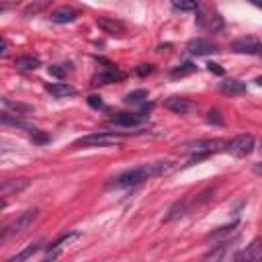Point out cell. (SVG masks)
<instances>
[{"label": "cell", "mask_w": 262, "mask_h": 262, "mask_svg": "<svg viewBox=\"0 0 262 262\" xmlns=\"http://www.w3.org/2000/svg\"><path fill=\"white\" fill-rule=\"evenodd\" d=\"M262 49V43L260 39L256 37H242V39H235L231 43V51L235 53H250V55H258Z\"/></svg>", "instance_id": "52a82bcc"}, {"label": "cell", "mask_w": 262, "mask_h": 262, "mask_svg": "<svg viewBox=\"0 0 262 262\" xmlns=\"http://www.w3.org/2000/svg\"><path fill=\"white\" fill-rule=\"evenodd\" d=\"M123 78H125V74H123L121 70L111 68V70H106V72L96 74V76L92 78V84H111V82H119V80H123Z\"/></svg>", "instance_id": "9a60e30c"}, {"label": "cell", "mask_w": 262, "mask_h": 262, "mask_svg": "<svg viewBox=\"0 0 262 262\" xmlns=\"http://www.w3.org/2000/svg\"><path fill=\"white\" fill-rule=\"evenodd\" d=\"M123 139L121 133H111V131H98V133H90L84 135L80 139L74 141V147H106V145H115Z\"/></svg>", "instance_id": "7a4b0ae2"}, {"label": "cell", "mask_w": 262, "mask_h": 262, "mask_svg": "<svg viewBox=\"0 0 262 262\" xmlns=\"http://www.w3.org/2000/svg\"><path fill=\"white\" fill-rule=\"evenodd\" d=\"M96 25H98V29H102V31L108 33V35H117V37H121V35L127 33L125 23L119 20V18H115V16H100V18H96Z\"/></svg>", "instance_id": "ba28073f"}, {"label": "cell", "mask_w": 262, "mask_h": 262, "mask_svg": "<svg viewBox=\"0 0 262 262\" xmlns=\"http://www.w3.org/2000/svg\"><path fill=\"white\" fill-rule=\"evenodd\" d=\"M172 6L176 10H182V12H192V10L199 8V2L196 0H174Z\"/></svg>", "instance_id": "603a6c76"}, {"label": "cell", "mask_w": 262, "mask_h": 262, "mask_svg": "<svg viewBox=\"0 0 262 262\" xmlns=\"http://www.w3.org/2000/svg\"><path fill=\"white\" fill-rule=\"evenodd\" d=\"M186 49L190 55H209L213 51H217L215 43H211L209 39H203V37H196V39H190L186 43Z\"/></svg>", "instance_id": "9c48e42d"}, {"label": "cell", "mask_w": 262, "mask_h": 262, "mask_svg": "<svg viewBox=\"0 0 262 262\" xmlns=\"http://www.w3.org/2000/svg\"><path fill=\"white\" fill-rule=\"evenodd\" d=\"M45 88H47V92H49V94H53V96H57V98L76 94L74 86H70V84H66V82H53V84H47Z\"/></svg>", "instance_id": "e0dca14e"}, {"label": "cell", "mask_w": 262, "mask_h": 262, "mask_svg": "<svg viewBox=\"0 0 262 262\" xmlns=\"http://www.w3.org/2000/svg\"><path fill=\"white\" fill-rule=\"evenodd\" d=\"M135 72H137L139 76H147V74L154 72V66H151V63H139V66L135 68Z\"/></svg>", "instance_id": "f546056e"}, {"label": "cell", "mask_w": 262, "mask_h": 262, "mask_svg": "<svg viewBox=\"0 0 262 262\" xmlns=\"http://www.w3.org/2000/svg\"><path fill=\"white\" fill-rule=\"evenodd\" d=\"M252 2H254V4H256V6H260V0H252Z\"/></svg>", "instance_id": "d590c367"}, {"label": "cell", "mask_w": 262, "mask_h": 262, "mask_svg": "<svg viewBox=\"0 0 262 262\" xmlns=\"http://www.w3.org/2000/svg\"><path fill=\"white\" fill-rule=\"evenodd\" d=\"M194 70H196V66H194L192 61H184L182 66H178V68H174V70H172V76H174V78H178V76L182 78V76H188V74H192Z\"/></svg>", "instance_id": "d4e9b609"}, {"label": "cell", "mask_w": 262, "mask_h": 262, "mask_svg": "<svg viewBox=\"0 0 262 262\" xmlns=\"http://www.w3.org/2000/svg\"><path fill=\"white\" fill-rule=\"evenodd\" d=\"M262 258V246H260V239H254L246 250H242V252H237L235 256H233V260H237V262H254V260H260Z\"/></svg>", "instance_id": "7c38bea8"}, {"label": "cell", "mask_w": 262, "mask_h": 262, "mask_svg": "<svg viewBox=\"0 0 262 262\" xmlns=\"http://www.w3.org/2000/svg\"><path fill=\"white\" fill-rule=\"evenodd\" d=\"M88 104H90L92 108H102V98H100L98 94H90V96H88Z\"/></svg>", "instance_id": "4dcf8cb0"}, {"label": "cell", "mask_w": 262, "mask_h": 262, "mask_svg": "<svg viewBox=\"0 0 262 262\" xmlns=\"http://www.w3.org/2000/svg\"><path fill=\"white\" fill-rule=\"evenodd\" d=\"M31 141L33 143H47L49 141V135L43 133V131H39V129H33L31 131Z\"/></svg>", "instance_id": "83f0119b"}, {"label": "cell", "mask_w": 262, "mask_h": 262, "mask_svg": "<svg viewBox=\"0 0 262 262\" xmlns=\"http://www.w3.org/2000/svg\"><path fill=\"white\" fill-rule=\"evenodd\" d=\"M139 115H131V113H117L111 117V123L115 125H123V127H131V125H137L139 123Z\"/></svg>", "instance_id": "ac0fdd59"}, {"label": "cell", "mask_w": 262, "mask_h": 262, "mask_svg": "<svg viewBox=\"0 0 262 262\" xmlns=\"http://www.w3.org/2000/svg\"><path fill=\"white\" fill-rule=\"evenodd\" d=\"M76 239H80V231H70V233H66L63 237H59L57 242H53L49 248H47V252H45V258L47 260H51V258H57L68 246H72Z\"/></svg>", "instance_id": "8992f818"}, {"label": "cell", "mask_w": 262, "mask_h": 262, "mask_svg": "<svg viewBox=\"0 0 262 262\" xmlns=\"http://www.w3.org/2000/svg\"><path fill=\"white\" fill-rule=\"evenodd\" d=\"M164 106H166L168 111L176 113V115H186V113L192 111L194 104H192L188 98H184V96H170V98L164 100Z\"/></svg>", "instance_id": "30bf717a"}, {"label": "cell", "mask_w": 262, "mask_h": 262, "mask_svg": "<svg viewBox=\"0 0 262 262\" xmlns=\"http://www.w3.org/2000/svg\"><path fill=\"white\" fill-rule=\"evenodd\" d=\"M252 149H254V135H250V133L237 135L235 139H231V141L227 143V151L233 154V156H237V158L248 156Z\"/></svg>", "instance_id": "277c9868"}, {"label": "cell", "mask_w": 262, "mask_h": 262, "mask_svg": "<svg viewBox=\"0 0 262 262\" xmlns=\"http://www.w3.org/2000/svg\"><path fill=\"white\" fill-rule=\"evenodd\" d=\"M237 225H239L237 221H233V223H229V225H223V227H219V229L211 231V233L207 235V239H213V242H223V239H227V237L235 235Z\"/></svg>", "instance_id": "2e32d148"}, {"label": "cell", "mask_w": 262, "mask_h": 262, "mask_svg": "<svg viewBox=\"0 0 262 262\" xmlns=\"http://www.w3.org/2000/svg\"><path fill=\"white\" fill-rule=\"evenodd\" d=\"M207 121L213 123V125H223V123H225L223 117H221V113H219L217 108H211V111L207 113Z\"/></svg>", "instance_id": "4316f807"}, {"label": "cell", "mask_w": 262, "mask_h": 262, "mask_svg": "<svg viewBox=\"0 0 262 262\" xmlns=\"http://www.w3.org/2000/svg\"><path fill=\"white\" fill-rule=\"evenodd\" d=\"M41 248V242H35V244H31V246H27L23 252H18V254H14L12 258H10V262H20V260H27V258H31L37 250Z\"/></svg>", "instance_id": "7402d4cb"}, {"label": "cell", "mask_w": 262, "mask_h": 262, "mask_svg": "<svg viewBox=\"0 0 262 262\" xmlns=\"http://www.w3.org/2000/svg\"><path fill=\"white\" fill-rule=\"evenodd\" d=\"M4 207H6V201H4L2 196H0V209H4Z\"/></svg>", "instance_id": "e575fe53"}, {"label": "cell", "mask_w": 262, "mask_h": 262, "mask_svg": "<svg viewBox=\"0 0 262 262\" xmlns=\"http://www.w3.org/2000/svg\"><path fill=\"white\" fill-rule=\"evenodd\" d=\"M219 90L223 94H229V96H239V94H246V84L235 80V78H227L219 84Z\"/></svg>", "instance_id": "4fadbf2b"}, {"label": "cell", "mask_w": 262, "mask_h": 262, "mask_svg": "<svg viewBox=\"0 0 262 262\" xmlns=\"http://www.w3.org/2000/svg\"><path fill=\"white\" fill-rule=\"evenodd\" d=\"M14 66L20 70H35V68H39V59L33 55H20V57H16Z\"/></svg>", "instance_id": "44dd1931"}, {"label": "cell", "mask_w": 262, "mask_h": 262, "mask_svg": "<svg viewBox=\"0 0 262 262\" xmlns=\"http://www.w3.org/2000/svg\"><path fill=\"white\" fill-rule=\"evenodd\" d=\"M221 145H223L221 139H199V141H190V143L180 145V149L182 151H190V154H205V156H209V154L217 151Z\"/></svg>", "instance_id": "3957f363"}, {"label": "cell", "mask_w": 262, "mask_h": 262, "mask_svg": "<svg viewBox=\"0 0 262 262\" xmlns=\"http://www.w3.org/2000/svg\"><path fill=\"white\" fill-rule=\"evenodd\" d=\"M37 215H39V211H37V209L23 213V215H20V217L10 225V227H6V235H8V237H14V235L23 233L25 229H29V227L33 225V221L37 219Z\"/></svg>", "instance_id": "5b68a950"}, {"label": "cell", "mask_w": 262, "mask_h": 262, "mask_svg": "<svg viewBox=\"0 0 262 262\" xmlns=\"http://www.w3.org/2000/svg\"><path fill=\"white\" fill-rule=\"evenodd\" d=\"M76 16H78V12H76L74 8H70V6H61V8H55V10L51 12V20L57 23V25L72 23V20H76Z\"/></svg>", "instance_id": "5bb4252c"}, {"label": "cell", "mask_w": 262, "mask_h": 262, "mask_svg": "<svg viewBox=\"0 0 262 262\" xmlns=\"http://www.w3.org/2000/svg\"><path fill=\"white\" fill-rule=\"evenodd\" d=\"M6 102V106H10V108H14L16 113H33V106L31 104H23V102H14V100H4Z\"/></svg>", "instance_id": "484cf974"}, {"label": "cell", "mask_w": 262, "mask_h": 262, "mask_svg": "<svg viewBox=\"0 0 262 262\" xmlns=\"http://www.w3.org/2000/svg\"><path fill=\"white\" fill-rule=\"evenodd\" d=\"M145 98H147V90L139 88V90H133V92H129V94L125 96V102H127V104H137V102H143Z\"/></svg>", "instance_id": "cb8c5ba5"}, {"label": "cell", "mask_w": 262, "mask_h": 262, "mask_svg": "<svg viewBox=\"0 0 262 262\" xmlns=\"http://www.w3.org/2000/svg\"><path fill=\"white\" fill-rule=\"evenodd\" d=\"M172 162H151V164H143V166H137V168H131V170H125L121 172L117 178H113L111 186H117V188H127V186H135V184H141L149 178H156V176H162L166 174L168 170H172Z\"/></svg>", "instance_id": "6da1fadb"}, {"label": "cell", "mask_w": 262, "mask_h": 262, "mask_svg": "<svg viewBox=\"0 0 262 262\" xmlns=\"http://www.w3.org/2000/svg\"><path fill=\"white\" fill-rule=\"evenodd\" d=\"M6 51H8V43H6V39L0 37V55H6Z\"/></svg>", "instance_id": "d6a6232c"}, {"label": "cell", "mask_w": 262, "mask_h": 262, "mask_svg": "<svg viewBox=\"0 0 262 262\" xmlns=\"http://www.w3.org/2000/svg\"><path fill=\"white\" fill-rule=\"evenodd\" d=\"M186 201H176L170 209H168V215L164 217V221H174V219H178V217H182L184 213H186Z\"/></svg>", "instance_id": "d6986e66"}, {"label": "cell", "mask_w": 262, "mask_h": 262, "mask_svg": "<svg viewBox=\"0 0 262 262\" xmlns=\"http://www.w3.org/2000/svg\"><path fill=\"white\" fill-rule=\"evenodd\" d=\"M4 239H8V235H6V227H4V225H0V244H2Z\"/></svg>", "instance_id": "836d02e7"}, {"label": "cell", "mask_w": 262, "mask_h": 262, "mask_svg": "<svg viewBox=\"0 0 262 262\" xmlns=\"http://www.w3.org/2000/svg\"><path fill=\"white\" fill-rule=\"evenodd\" d=\"M0 123L2 125H10V127H20V129H31L29 123H25L23 119H18L14 115H8V113H0Z\"/></svg>", "instance_id": "ffe728a7"}, {"label": "cell", "mask_w": 262, "mask_h": 262, "mask_svg": "<svg viewBox=\"0 0 262 262\" xmlns=\"http://www.w3.org/2000/svg\"><path fill=\"white\" fill-rule=\"evenodd\" d=\"M47 72L51 74V76H55V78H66V66H49L47 68Z\"/></svg>", "instance_id": "f1b7e54d"}, {"label": "cell", "mask_w": 262, "mask_h": 262, "mask_svg": "<svg viewBox=\"0 0 262 262\" xmlns=\"http://www.w3.org/2000/svg\"><path fill=\"white\" fill-rule=\"evenodd\" d=\"M207 70H209L211 74H217V76H223V68H221L219 63H215V61H209V63H207Z\"/></svg>", "instance_id": "1f68e13d"}, {"label": "cell", "mask_w": 262, "mask_h": 262, "mask_svg": "<svg viewBox=\"0 0 262 262\" xmlns=\"http://www.w3.org/2000/svg\"><path fill=\"white\" fill-rule=\"evenodd\" d=\"M29 186L27 178H8V180H0V196H8V194H16L20 190H25Z\"/></svg>", "instance_id": "8fae6325"}]
</instances>
